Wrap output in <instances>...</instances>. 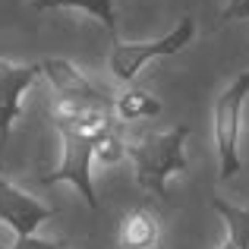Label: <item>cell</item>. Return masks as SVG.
<instances>
[{"label": "cell", "mask_w": 249, "mask_h": 249, "mask_svg": "<svg viewBox=\"0 0 249 249\" xmlns=\"http://www.w3.org/2000/svg\"><path fill=\"white\" fill-rule=\"evenodd\" d=\"M186 136L189 126L180 123L164 133H145L136 142H123V155L133 161L136 167V183L148 193H155V199L170 202L167 180L174 174L186 170Z\"/></svg>", "instance_id": "obj_1"}, {"label": "cell", "mask_w": 249, "mask_h": 249, "mask_svg": "<svg viewBox=\"0 0 249 249\" xmlns=\"http://www.w3.org/2000/svg\"><path fill=\"white\" fill-rule=\"evenodd\" d=\"M249 98V70L233 76L231 85L218 95L212 110V136L218 152V180H231L240 174V120Z\"/></svg>", "instance_id": "obj_2"}, {"label": "cell", "mask_w": 249, "mask_h": 249, "mask_svg": "<svg viewBox=\"0 0 249 249\" xmlns=\"http://www.w3.org/2000/svg\"><path fill=\"white\" fill-rule=\"evenodd\" d=\"M193 35H196V19L193 16H183L177 29H170L167 35L155 38V41H120V38H114L107 67H110V73H114L120 82L133 85V79L139 76V70L145 67L148 60L180 54V51L193 41Z\"/></svg>", "instance_id": "obj_3"}, {"label": "cell", "mask_w": 249, "mask_h": 249, "mask_svg": "<svg viewBox=\"0 0 249 249\" xmlns=\"http://www.w3.org/2000/svg\"><path fill=\"white\" fill-rule=\"evenodd\" d=\"M63 139V158L51 174H41L38 183L41 186H54V183H70L76 193L82 196V202L98 212V193L91 183V164H95V139L98 136H85V133H70L60 129Z\"/></svg>", "instance_id": "obj_4"}, {"label": "cell", "mask_w": 249, "mask_h": 249, "mask_svg": "<svg viewBox=\"0 0 249 249\" xmlns=\"http://www.w3.org/2000/svg\"><path fill=\"white\" fill-rule=\"evenodd\" d=\"M51 218H57V208H48L44 202H38L35 196H29L25 189H19L16 183L6 180L3 148H0V221H3L16 237H32V233Z\"/></svg>", "instance_id": "obj_5"}, {"label": "cell", "mask_w": 249, "mask_h": 249, "mask_svg": "<svg viewBox=\"0 0 249 249\" xmlns=\"http://www.w3.org/2000/svg\"><path fill=\"white\" fill-rule=\"evenodd\" d=\"M41 76L38 63H13L0 60V148H6L13 123L22 114V95Z\"/></svg>", "instance_id": "obj_6"}, {"label": "cell", "mask_w": 249, "mask_h": 249, "mask_svg": "<svg viewBox=\"0 0 249 249\" xmlns=\"http://www.w3.org/2000/svg\"><path fill=\"white\" fill-rule=\"evenodd\" d=\"M38 67H41V76H48L51 89L57 91V98H63V101H76V104L110 107V98L104 95L95 82H89V76H85L76 63L63 60V57H51V60H41Z\"/></svg>", "instance_id": "obj_7"}, {"label": "cell", "mask_w": 249, "mask_h": 249, "mask_svg": "<svg viewBox=\"0 0 249 249\" xmlns=\"http://www.w3.org/2000/svg\"><path fill=\"white\" fill-rule=\"evenodd\" d=\"M161 243V218L148 208H129L117 227V249H155Z\"/></svg>", "instance_id": "obj_8"}, {"label": "cell", "mask_w": 249, "mask_h": 249, "mask_svg": "<svg viewBox=\"0 0 249 249\" xmlns=\"http://www.w3.org/2000/svg\"><path fill=\"white\" fill-rule=\"evenodd\" d=\"M161 110H164V104H161L152 91L139 89V85H129V89L120 91V95L110 98V114H114V120H123V123L155 120Z\"/></svg>", "instance_id": "obj_9"}, {"label": "cell", "mask_w": 249, "mask_h": 249, "mask_svg": "<svg viewBox=\"0 0 249 249\" xmlns=\"http://www.w3.org/2000/svg\"><path fill=\"white\" fill-rule=\"evenodd\" d=\"M35 10H85L98 19V22L107 29L110 38H120L117 35V10H114V0H32Z\"/></svg>", "instance_id": "obj_10"}, {"label": "cell", "mask_w": 249, "mask_h": 249, "mask_svg": "<svg viewBox=\"0 0 249 249\" xmlns=\"http://www.w3.org/2000/svg\"><path fill=\"white\" fill-rule=\"evenodd\" d=\"M212 208L224 218V224H227V237L233 240L240 249H249V205H231V202H224V199H218L214 196L212 199Z\"/></svg>", "instance_id": "obj_11"}, {"label": "cell", "mask_w": 249, "mask_h": 249, "mask_svg": "<svg viewBox=\"0 0 249 249\" xmlns=\"http://www.w3.org/2000/svg\"><path fill=\"white\" fill-rule=\"evenodd\" d=\"M120 158H126V155H123V139H120V133H117V126H110L107 133H101L95 139V161H101V164H117Z\"/></svg>", "instance_id": "obj_12"}, {"label": "cell", "mask_w": 249, "mask_h": 249, "mask_svg": "<svg viewBox=\"0 0 249 249\" xmlns=\"http://www.w3.org/2000/svg\"><path fill=\"white\" fill-rule=\"evenodd\" d=\"M10 249H67V243L63 240H44L38 233H32V237H16Z\"/></svg>", "instance_id": "obj_13"}, {"label": "cell", "mask_w": 249, "mask_h": 249, "mask_svg": "<svg viewBox=\"0 0 249 249\" xmlns=\"http://www.w3.org/2000/svg\"><path fill=\"white\" fill-rule=\"evenodd\" d=\"M240 19H249V0H231L221 10V22H240Z\"/></svg>", "instance_id": "obj_14"}, {"label": "cell", "mask_w": 249, "mask_h": 249, "mask_svg": "<svg viewBox=\"0 0 249 249\" xmlns=\"http://www.w3.org/2000/svg\"><path fill=\"white\" fill-rule=\"evenodd\" d=\"M218 249H240V246H237V243H233V240H231V237H224V243H221Z\"/></svg>", "instance_id": "obj_15"}, {"label": "cell", "mask_w": 249, "mask_h": 249, "mask_svg": "<svg viewBox=\"0 0 249 249\" xmlns=\"http://www.w3.org/2000/svg\"><path fill=\"white\" fill-rule=\"evenodd\" d=\"M0 249H3V246H0Z\"/></svg>", "instance_id": "obj_16"}]
</instances>
